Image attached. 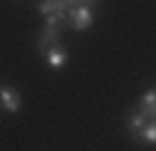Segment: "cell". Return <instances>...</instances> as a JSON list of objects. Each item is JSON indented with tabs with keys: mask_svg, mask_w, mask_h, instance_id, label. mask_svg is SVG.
Listing matches in <instances>:
<instances>
[{
	"mask_svg": "<svg viewBox=\"0 0 156 151\" xmlns=\"http://www.w3.org/2000/svg\"><path fill=\"white\" fill-rule=\"evenodd\" d=\"M126 126H129L131 134H139V131L146 126V116L141 113V111H131L129 118H126Z\"/></svg>",
	"mask_w": 156,
	"mask_h": 151,
	"instance_id": "8",
	"label": "cell"
},
{
	"mask_svg": "<svg viewBox=\"0 0 156 151\" xmlns=\"http://www.w3.org/2000/svg\"><path fill=\"white\" fill-rule=\"evenodd\" d=\"M68 25L76 30H88L93 25V8H86V5L68 8Z\"/></svg>",
	"mask_w": 156,
	"mask_h": 151,
	"instance_id": "2",
	"label": "cell"
},
{
	"mask_svg": "<svg viewBox=\"0 0 156 151\" xmlns=\"http://www.w3.org/2000/svg\"><path fill=\"white\" fill-rule=\"evenodd\" d=\"M45 58H48V66L51 68H63L68 63V50L63 45H53L45 50Z\"/></svg>",
	"mask_w": 156,
	"mask_h": 151,
	"instance_id": "5",
	"label": "cell"
},
{
	"mask_svg": "<svg viewBox=\"0 0 156 151\" xmlns=\"http://www.w3.org/2000/svg\"><path fill=\"white\" fill-rule=\"evenodd\" d=\"M0 101H3L5 111H10V113H15V111H20L23 101H20V93L13 88V86H0Z\"/></svg>",
	"mask_w": 156,
	"mask_h": 151,
	"instance_id": "3",
	"label": "cell"
},
{
	"mask_svg": "<svg viewBox=\"0 0 156 151\" xmlns=\"http://www.w3.org/2000/svg\"><path fill=\"white\" fill-rule=\"evenodd\" d=\"M133 141H139V144H156V121L146 124L139 134H133Z\"/></svg>",
	"mask_w": 156,
	"mask_h": 151,
	"instance_id": "7",
	"label": "cell"
},
{
	"mask_svg": "<svg viewBox=\"0 0 156 151\" xmlns=\"http://www.w3.org/2000/svg\"><path fill=\"white\" fill-rule=\"evenodd\" d=\"M35 10L41 15H63V13H68V3L66 0H41L35 5Z\"/></svg>",
	"mask_w": 156,
	"mask_h": 151,
	"instance_id": "4",
	"label": "cell"
},
{
	"mask_svg": "<svg viewBox=\"0 0 156 151\" xmlns=\"http://www.w3.org/2000/svg\"><path fill=\"white\" fill-rule=\"evenodd\" d=\"M68 8H78V5H86V8H93L98 0H66Z\"/></svg>",
	"mask_w": 156,
	"mask_h": 151,
	"instance_id": "9",
	"label": "cell"
},
{
	"mask_svg": "<svg viewBox=\"0 0 156 151\" xmlns=\"http://www.w3.org/2000/svg\"><path fill=\"white\" fill-rule=\"evenodd\" d=\"M63 28L66 25H43V30L38 33V53H45L48 48H53V45H61V35H63Z\"/></svg>",
	"mask_w": 156,
	"mask_h": 151,
	"instance_id": "1",
	"label": "cell"
},
{
	"mask_svg": "<svg viewBox=\"0 0 156 151\" xmlns=\"http://www.w3.org/2000/svg\"><path fill=\"white\" fill-rule=\"evenodd\" d=\"M139 111L146 116V118H154L156 121V88L146 91L141 96V103H139Z\"/></svg>",
	"mask_w": 156,
	"mask_h": 151,
	"instance_id": "6",
	"label": "cell"
}]
</instances>
